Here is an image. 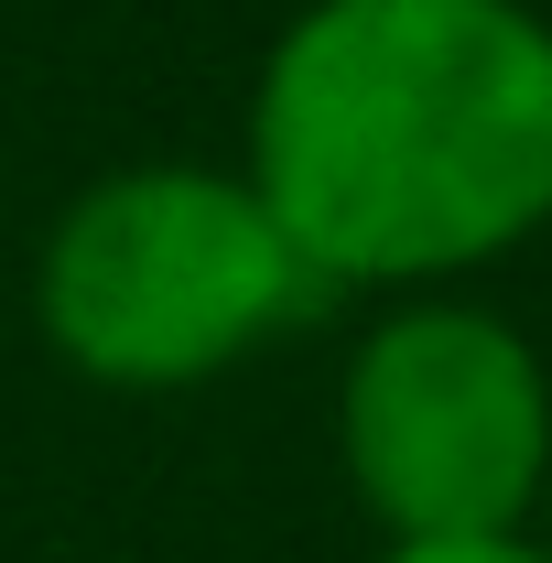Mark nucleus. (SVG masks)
Listing matches in <instances>:
<instances>
[{"instance_id":"obj_5","label":"nucleus","mask_w":552,"mask_h":563,"mask_svg":"<svg viewBox=\"0 0 552 563\" xmlns=\"http://www.w3.org/2000/svg\"><path fill=\"white\" fill-rule=\"evenodd\" d=\"M531 542H542V563H552V498H542V520H531Z\"/></svg>"},{"instance_id":"obj_4","label":"nucleus","mask_w":552,"mask_h":563,"mask_svg":"<svg viewBox=\"0 0 552 563\" xmlns=\"http://www.w3.org/2000/svg\"><path fill=\"white\" fill-rule=\"evenodd\" d=\"M368 563H542V542H379Z\"/></svg>"},{"instance_id":"obj_2","label":"nucleus","mask_w":552,"mask_h":563,"mask_svg":"<svg viewBox=\"0 0 552 563\" xmlns=\"http://www.w3.org/2000/svg\"><path fill=\"white\" fill-rule=\"evenodd\" d=\"M325 282L281 239V217L250 196L239 163H109L76 185L55 228L33 239V336L44 357L120 390V401H174L228 368L281 347Z\"/></svg>"},{"instance_id":"obj_3","label":"nucleus","mask_w":552,"mask_h":563,"mask_svg":"<svg viewBox=\"0 0 552 563\" xmlns=\"http://www.w3.org/2000/svg\"><path fill=\"white\" fill-rule=\"evenodd\" d=\"M325 444L379 542H520L552 498V357L487 292H390L336 357Z\"/></svg>"},{"instance_id":"obj_1","label":"nucleus","mask_w":552,"mask_h":563,"mask_svg":"<svg viewBox=\"0 0 552 563\" xmlns=\"http://www.w3.org/2000/svg\"><path fill=\"white\" fill-rule=\"evenodd\" d=\"M239 174L325 303L466 292L552 228V11L303 0L250 66Z\"/></svg>"}]
</instances>
